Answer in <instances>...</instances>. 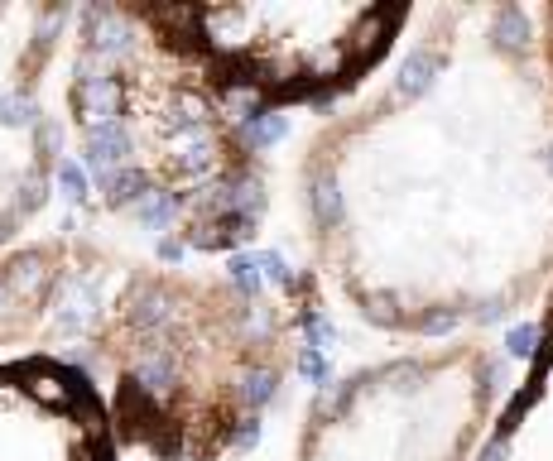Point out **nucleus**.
I'll return each mask as SVG.
<instances>
[{"instance_id":"f257e3e1","label":"nucleus","mask_w":553,"mask_h":461,"mask_svg":"<svg viewBox=\"0 0 553 461\" xmlns=\"http://www.w3.org/2000/svg\"><path fill=\"white\" fill-rule=\"evenodd\" d=\"M308 241L366 317L443 327L500 317L529 255L500 96L433 34L376 106L327 125L304 159Z\"/></svg>"},{"instance_id":"f03ea898","label":"nucleus","mask_w":553,"mask_h":461,"mask_svg":"<svg viewBox=\"0 0 553 461\" xmlns=\"http://www.w3.org/2000/svg\"><path fill=\"white\" fill-rule=\"evenodd\" d=\"M63 121L96 202L126 226L188 255L256 241L270 174L236 96L159 39L136 5H77Z\"/></svg>"},{"instance_id":"7ed1b4c3","label":"nucleus","mask_w":553,"mask_h":461,"mask_svg":"<svg viewBox=\"0 0 553 461\" xmlns=\"http://www.w3.org/2000/svg\"><path fill=\"white\" fill-rule=\"evenodd\" d=\"M275 269L126 260L87 332V375L116 452L222 461L260 433L294 356Z\"/></svg>"},{"instance_id":"20e7f679","label":"nucleus","mask_w":553,"mask_h":461,"mask_svg":"<svg viewBox=\"0 0 553 461\" xmlns=\"http://www.w3.org/2000/svg\"><path fill=\"white\" fill-rule=\"evenodd\" d=\"M231 96L313 101L357 82L409 20L385 5H136Z\"/></svg>"},{"instance_id":"39448f33","label":"nucleus","mask_w":553,"mask_h":461,"mask_svg":"<svg viewBox=\"0 0 553 461\" xmlns=\"http://www.w3.org/2000/svg\"><path fill=\"white\" fill-rule=\"evenodd\" d=\"M491 375L467 351L361 370L317 399L294 461H457Z\"/></svg>"},{"instance_id":"423d86ee","label":"nucleus","mask_w":553,"mask_h":461,"mask_svg":"<svg viewBox=\"0 0 553 461\" xmlns=\"http://www.w3.org/2000/svg\"><path fill=\"white\" fill-rule=\"evenodd\" d=\"M77 5L0 0V255L35 241L54 202L63 121L54 77L73 44Z\"/></svg>"},{"instance_id":"0eeeda50","label":"nucleus","mask_w":553,"mask_h":461,"mask_svg":"<svg viewBox=\"0 0 553 461\" xmlns=\"http://www.w3.org/2000/svg\"><path fill=\"white\" fill-rule=\"evenodd\" d=\"M126 255L87 236H35L0 255V366L54 356L48 341L82 336L102 313Z\"/></svg>"},{"instance_id":"6e6552de","label":"nucleus","mask_w":553,"mask_h":461,"mask_svg":"<svg viewBox=\"0 0 553 461\" xmlns=\"http://www.w3.org/2000/svg\"><path fill=\"white\" fill-rule=\"evenodd\" d=\"M0 461H116L102 395L77 361L0 366Z\"/></svg>"}]
</instances>
